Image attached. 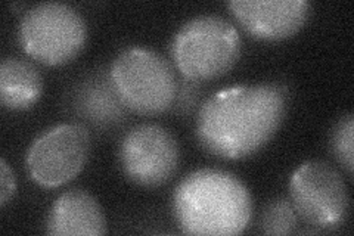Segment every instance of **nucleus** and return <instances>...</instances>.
<instances>
[{
  "mask_svg": "<svg viewBox=\"0 0 354 236\" xmlns=\"http://www.w3.org/2000/svg\"><path fill=\"white\" fill-rule=\"evenodd\" d=\"M109 74L121 100L136 114H162L177 99L179 86L174 69L152 49L131 46L120 52Z\"/></svg>",
  "mask_w": 354,
  "mask_h": 236,
  "instance_id": "nucleus-4",
  "label": "nucleus"
},
{
  "mask_svg": "<svg viewBox=\"0 0 354 236\" xmlns=\"http://www.w3.org/2000/svg\"><path fill=\"white\" fill-rule=\"evenodd\" d=\"M73 108L77 116L97 127L120 125L129 111L109 73H95L86 77L75 89Z\"/></svg>",
  "mask_w": 354,
  "mask_h": 236,
  "instance_id": "nucleus-11",
  "label": "nucleus"
},
{
  "mask_svg": "<svg viewBox=\"0 0 354 236\" xmlns=\"http://www.w3.org/2000/svg\"><path fill=\"white\" fill-rule=\"evenodd\" d=\"M171 208L177 226L186 235L234 236L248 228L252 198L234 173L201 168L176 186Z\"/></svg>",
  "mask_w": 354,
  "mask_h": 236,
  "instance_id": "nucleus-2",
  "label": "nucleus"
},
{
  "mask_svg": "<svg viewBox=\"0 0 354 236\" xmlns=\"http://www.w3.org/2000/svg\"><path fill=\"white\" fill-rule=\"evenodd\" d=\"M108 230L104 210L84 189L59 195L48 215L46 233L52 236H101Z\"/></svg>",
  "mask_w": 354,
  "mask_h": 236,
  "instance_id": "nucleus-10",
  "label": "nucleus"
},
{
  "mask_svg": "<svg viewBox=\"0 0 354 236\" xmlns=\"http://www.w3.org/2000/svg\"><path fill=\"white\" fill-rule=\"evenodd\" d=\"M354 116L346 114L342 116L330 133V152L335 156L339 165L344 168L348 176H353L354 170V148H353V136H354Z\"/></svg>",
  "mask_w": 354,
  "mask_h": 236,
  "instance_id": "nucleus-14",
  "label": "nucleus"
},
{
  "mask_svg": "<svg viewBox=\"0 0 354 236\" xmlns=\"http://www.w3.org/2000/svg\"><path fill=\"white\" fill-rule=\"evenodd\" d=\"M17 190V181L12 168L6 160L0 161V207H6L8 202L14 198Z\"/></svg>",
  "mask_w": 354,
  "mask_h": 236,
  "instance_id": "nucleus-15",
  "label": "nucleus"
},
{
  "mask_svg": "<svg viewBox=\"0 0 354 236\" xmlns=\"http://www.w3.org/2000/svg\"><path fill=\"white\" fill-rule=\"evenodd\" d=\"M298 216L291 199L276 198L264 207L260 217V230L264 235H291L295 232Z\"/></svg>",
  "mask_w": 354,
  "mask_h": 236,
  "instance_id": "nucleus-13",
  "label": "nucleus"
},
{
  "mask_svg": "<svg viewBox=\"0 0 354 236\" xmlns=\"http://www.w3.org/2000/svg\"><path fill=\"white\" fill-rule=\"evenodd\" d=\"M22 51L31 60L48 66L74 61L87 42V24L79 10L59 2L31 6L18 27Z\"/></svg>",
  "mask_w": 354,
  "mask_h": 236,
  "instance_id": "nucleus-5",
  "label": "nucleus"
},
{
  "mask_svg": "<svg viewBox=\"0 0 354 236\" xmlns=\"http://www.w3.org/2000/svg\"><path fill=\"white\" fill-rule=\"evenodd\" d=\"M242 40L230 21L199 15L176 31L170 44L176 69L191 82L214 80L227 74L241 58Z\"/></svg>",
  "mask_w": 354,
  "mask_h": 236,
  "instance_id": "nucleus-3",
  "label": "nucleus"
},
{
  "mask_svg": "<svg viewBox=\"0 0 354 236\" xmlns=\"http://www.w3.org/2000/svg\"><path fill=\"white\" fill-rule=\"evenodd\" d=\"M290 198L297 216L322 230L341 228L350 211L344 179L334 165L320 160L306 161L292 173Z\"/></svg>",
  "mask_w": 354,
  "mask_h": 236,
  "instance_id": "nucleus-6",
  "label": "nucleus"
},
{
  "mask_svg": "<svg viewBox=\"0 0 354 236\" xmlns=\"http://www.w3.org/2000/svg\"><path fill=\"white\" fill-rule=\"evenodd\" d=\"M118 158L130 182L143 188H158L176 176L182 151L170 130L160 125H139L124 134Z\"/></svg>",
  "mask_w": 354,
  "mask_h": 236,
  "instance_id": "nucleus-8",
  "label": "nucleus"
},
{
  "mask_svg": "<svg viewBox=\"0 0 354 236\" xmlns=\"http://www.w3.org/2000/svg\"><path fill=\"white\" fill-rule=\"evenodd\" d=\"M91 154V134L83 125L55 126L31 143L27 172L41 188H58L71 182L83 170Z\"/></svg>",
  "mask_w": 354,
  "mask_h": 236,
  "instance_id": "nucleus-7",
  "label": "nucleus"
},
{
  "mask_svg": "<svg viewBox=\"0 0 354 236\" xmlns=\"http://www.w3.org/2000/svg\"><path fill=\"white\" fill-rule=\"evenodd\" d=\"M288 108L286 89L276 83L223 89L199 108L196 139L225 160L248 158L263 149L282 126Z\"/></svg>",
  "mask_w": 354,
  "mask_h": 236,
  "instance_id": "nucleus-1",
  "label": "nucleus"
},
{
  "mask_svg": "<svg viewBox=\"0 0 354 236\" xmlns=\"http://www.w3.org/2000/svg\"><path fill=\"white\" fill-rule=\"evenodd\" d=\"M230 14L257 40L279 42L295 36L312 14L307 0H232Z\"/></svg>",
  "mask_w": 354,
  "mask_h": 236,
  "instance_id": "nucleus-9",
  "label": "nucleus"
},
{
  "mask_svg": "<svg viewBox=\"0 0 354 236\" xmlns=\"http://www.w3.org/2000/svg\"><path fill=\"white\" fill-rule=\"evenodd\" d=\"M43 93V78L31 62L5 58L0 65V100L9 111H27Z\"/></svg>",
  "mask_w": 354,
  "mask_h": 236,
  "instance_id": "nucleus-12",
  "label": "nucleus"
}]
</instances>
